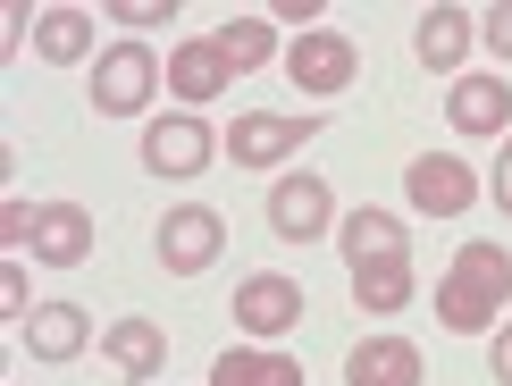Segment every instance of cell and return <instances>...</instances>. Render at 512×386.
<instances>
[{
  "mask_svg": "<svg viewBox=\"0 0 512 386\" xmlns=\"http://www.w3.org/2000/svg\"><path fill=\"white\" fill-rule=\"evenodd\" d=\"M504 303H512V252L504 244H462L454 252V277L437 286V319L454 336H487Z\"/></svg>",
  "mask_w": 512,
  "mask_h": 386,
  "instance_id": "obj_1",
  "label": "cell"
},
{
  "mask_svg": "<svg viewBox=\"0 0 512 386\" xmlns=\"http://www.w3.org/2000/svg\"><path fill=\"white\" fill-rule=\"evenodd\" d=\"M160 51L152 42H110V51L93 59V110L101 118H135V110H152V93H160Z\"/></svg>",
  "mask_w": 512,
  "mask_h": 386,
  "instance_id": "obj_2",
  "label": "cell"
},
{
  "mask_svg": "<svg viewBox=\"0 0 512 386\" xmlns=\"http://www.w3.org/2000/svg\"><path fill=\"white\" fill-rule=\"evenodd\" d=\"M319 135V110H252L227 126V160L236 168H277L286 152H303V143Z\"/></svg>",
  "mask_w": 512,
  "mask_h": 386,
  "instance_id": "obj_3",
  "label": "cell"
},
{
  "mask_svg": "<svg viewBox=\"0 0 512 386\" xmlns=\"http://www.w3.org/2000/svg\"><path fill=\"white\" fill-rule=\"evenodd\" d=\"M403 193H412L420 219H462V210H471L487 185H479L471 160H454V152H420L412 168H403Z\"/></svg>",
  "mask_w": 512,
  "mask_h": 386,
  "instance_id": "obj_4",
  "label": "cell"
},
{
  "mask_svg": "<svg viewBox=\"0 0 512 386\" xmlns=\"http://www.w3.org/2000/svg\"><path fill=\"white\" fill-rule=\"evenodd\" d=\"M152 244H160V269L168 277H202L210 261H219V244H227V219H219V210H202V202H185V210H168V219H160Z\"/></svg>",
  "mask_w": 512,
  "mask_h": 386,
  "instance_id": "obj_5",
  "label": "cell"
},
{
  "mask_svg": "<svg viewBox=\"0 0 512 386\" xmlns=\"http://www.w3.org/2000/svg\"><path fill=\"white\" fill-rule=\"evenodd\" d=\"M143 168H152V177H202V168H210V126L194 110L152 118V126H143Z\"/></svg>",
  "mask_w": 512,
  "mask_h": 386,
  "instance_id": "obj_6",
  "label": "cell"
},
{
  "mask_svg": "<svg viewBox=\"0 0 512 386\" xmlns=\"http://www.w3.org/2000/svg\"><path fill=\"white\" fill-rule=\"evenodd\" d=\"M303 286H294V277H277V269H261V277H244V286H236V328L244 336H261V345H269V336H286V328H303Z\"/></svg>",
  "mask_w": 512,
  "mask_h": 386,
  "instance_id": "obj_7",
  "label": "cell"
},
{
  "mask_svg": "<svg viewBox=\"0 0 512 386\" xmlns=\"http://www.w3.org/2000/svg\"><path fill=\"white\" fill-rule=\"evenodd\" d=\"M353 68H361V51L345 34H328V26H311L303 42H286V76L303 84V93H345Z\"/></svg>",
  "mask_w": 512,
  "mask_h": 386,
  "instance_id": "obj_8",
  "label": "cell"
},
{
  "mask_svg": "<svg viewBox=\"0 0 512 386\" xmlns=\"http://www.w3.org/2000/svg\"><path fill=\"white\" fill-rule=\"evenodd\" d=\"M328 219H336L328 177H277V185H269V227L286 235V244H311V235H328Z\"/></svg>",
  "mask_w": 512,
  "mask_h": 386,
  "instance_id": "obj_9",
  "label": "cell"
},
{
  "mask_svg": "<svg viewBox=\"0 0 512 386\" xmlns=\"http://www.w3.org/2000/svg\"><path fill=\"white\" fill-rule=\"evenodd\" d=\"M445 118H454V135H487V143H504V135H512V84H504V76H454V101H445Z\"/></svg>",
  "mask_w": 512,
  "mask_h": 386,
  "instance_id": "obj_10",
  "label": "cell"
},
{
  "mask_svg": "<svg viewBox=\"0 0 512 386\" xmlns=\"http://www.w3.org/2000/svg\"><path fill=\"white\" fill-rule=\"evenodd\" d=\"M227 76H236V59H227V42H219V34L177 42V51H168V93H177V101H194V110L227 93Z\"/></svg>",
  "mask_w": 512,
  "mask_h": 386,
  "instance_id": "obj_11",
  "label": "cell"
},
{
  "mask_svg": "<svg viewBox=\"0 0 512 386\" xmlns=\"http://www.w3.org/2000/svg\"><path fill=\"white\" fill-rule=\"evenodd\" d=\"M345 386H420V345L412 336H361L345 353Z\"/></svg>",
  "mask_w": 512,
  "mask_h": 386,
  "instance_id": "obj_12",
  "label": "cell"
},
{
  "mask_svg": "<svg viewBox=\"0 0 512 386\" xmlns=\"http://www.w3.org/2000/svg\"><path fill=\"white\" fill-rule=\"evenodd\" d=\"M17 336H26L34 361H76L84 345H93V311H84V303H42Z\"/></svg>",
  "mask_w": 512,
  "mask_h": 386,
  "instance_id": "obj_13",
  "label": "cell"
},
{
  "mask_svg": "<svg viewBox=\"0 0 512 386\" xmlns=\"http://www.w3.org/2000/svg\"><path fill=\"white\" fill-rule=\"evenodd\" d=\"M479 42V17L471 9H429L420 17V34H412V51H420V68H437V76H462V51Z\"/></svg>",
  "mask_w": 512,
  "mask_h": 386,
  "instance_id": "obj_14",
  "label": "cell"
},
{
  "mask_svg": "<svg viewBox=\"0 0 512 386\" xmlns=\"http://www.w3.org/2000/svg\"><path fill=\"white\" fill-rule=\"evenodd\" d=\"M336 244H345V261L361 269V261H403V219L395 210H345V227H336Z\"/></svg>",
  "mask_w": 512,
  "mask_h": 386,
  "instance_id": "obj_15",
  "label": "cell"
},
{
  "mask_svg": "<svg viewBox=\"0 0 512 386\" xmlns=\"http://www.w3.org/2000/svg\"><path fill=\"white\" fill-rule=\"evenodd\" d=\"M84 252H93V219H84L76 202H51V210H42V227H34V261L76 269Z\"/></svg>",
  "mask_w": 512,
  "mask_h": 386,
  "instance_id": "obj_16",
  "label": "cell"
},
{
  "mask_svg": "<svg viewBox=\"0 0 512 386\" xmlns=\"http://www.w3.org/2000/svg\"><path fill=\"white\" fill-rule=\"evenodd\" d=\"M101 353L118 361L126 378H160L168 370V336L152 328V319H110V336H101Z\"/></svg>",
  "mask_w": 512,
  "mask_h": 386,
  "instance_id": "obj_17",
  "label": "cell"
},
{
  "mask_svg": "<svg viewBox=\"0 0 512 386\" xmlns=\"http://www.w3.org/2000/svg\"><path fill=\"white\" fill-rule=\"evenodd\" d=\"M210 386H303V361L294 353H219V370H210Z\"/></svg>",
  "mask_w": 512,
  "mask_h": 386,
  "instance_id": "obj_18",
  "label": "cell"
},
{
  "mask_svg": "<svg viewBox=\"0 0 512 386\" xmlns=\"http://www.w3.org/2000/svg\"><path fill=\"white\" fill-rule=\"evenodd\" d=\"M34 51L51 59V68H76V59L93 51V17L84 9H42L34 17Z\"/></svg>",
  "mask_w": 512,
  "mask_h": 386,
  "instance_id": "obj_19",
  "label": "cell"
},
{
  "mask_svg": "<svg viewBox=\"0 0 512 386\" xmlns=\"http://www.w3.org/2000/svg\"><path fill=\"white\" fill-rule=\"evenodd\" d=\"M353 303L361 311H403L412 303V252H403V261H361L353 269Z\"/></svg>",
  "mask_w": 512,
  "mask_h": 386,
  "instance_id": "obj_20",
  "label": "cell"
},
{
  "mask_svg": "<svg viewBox=\"0 0 512 386\" xmlns=\"http://www.w3.org/2000/svg\"><path fill=\"white\" fill-rule=\"evenodd\" d=\"M219 42H227V59H236V76L277 59V26H269V17H236V26H219Z\"/></svg>",
  "mask_w": 512,
  "mask_h": 386,
  "instance_id": "obj_21",
  "label": "cell"
},
{
  "mask_svg": "<svg viewBox=\"0 0 512 386\" xmlns=\"http://www.w3.org/2000/svg\"><path fill=\"white\" fill-rule=\"evenodd\" d=\"M479 42H487L496 59H512V0H496V9L479 17Z\"/></svg>",
  "mask_w": 512,
  "mask_h": 386,
  "instance_id": "obj_22",
  "label": "cell"
},
{
  "mask_svg": "<svg viewBox=\"0 0 512 386\" xmlns=\"http://www.w3.org/2000/svg\"><path fill=\"white\" fill-rule=\"evenodd\" d=\"M0 311H9L17 328L34 319V311H26V269H17V261H0Z\"/></svg>",
  "mask_w": 512,
  "mask_h": 386,
  "instance_id": "obj_23",
  "label": "cell"
},
{
  "mask_svg": "<svg viewBox=\"0 0 512 386\" xmlns=\"http://www.w3.org/2000/svg\"><path fill=\"white\" fill-rule=\"evenodd\" d=\"M34 227H42V210H26V202H9V210H0V235H9L17 252H34Z\"/></svg>",
  "mask_w": 512,
  "mask_h": 386,
  "instance_id": "obj_24",
  "label": "cell"
},
{
  "mask_svg": "<svg viewBox=\"0 0 512 386\" xmlns=\"http://www.w3.org/2000/svg\"><path fill=\"white\" fill-rule=\"evenodd\" d=\"M118 26H168V0H118Z\"/></svg>",
  "mask_w": 512,
  "mask_h": 386,
  "instance_id": "obj_25",
  "label": "cell"
},
{
  "mask_svg": "<svg viewBox=\"0 0 512 386\" xmlns=\"http://www.w3.org/2000/svg\"><path fill=\"white\" fill-rule=\"evenodd\" d=\"M487 193H496V210L512 219V135H504V152H496V168H487Z\"/></svg>",
  "mask_w": 512,
  "mask_h": 386,
  "instance_id": "obj_26",
  "label": "cell"
},
{
  "mask_svg": "<svg viewBox=\"0 0 512 386\" xmlns=\"http://www.w3.org/2000/svg\"><path fill=\"white\" fill-rule=\"evenodd\" d=\"M487 370L512 386V328H496V336H487Z\"/></svg>",
  "mask_w": 512,
  "mask_h": 386,
  "instance_id": "obj_27",
  "label": "cell"
}]
</instances>
